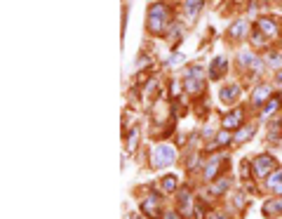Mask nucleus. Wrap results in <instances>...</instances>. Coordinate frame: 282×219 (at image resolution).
<instances>
[{
    "instance_id": "10",
    "label": "nucleus",
    "mask_w": 282,
    "mask_h": 219,
    "mask_svg": "<svg viewBox=\"0 0 282 219\" xmlns=\"http://www.w3.org/2000/svg\"><path fill=\"white\" fill-rule=\"evenodd\" d=\"M240 61L245 64V66L252 68V71H257V73L261 71V68H264V64L259 61V57H254V54H249V52H242V54H240Z\"/></svg>"
},
{
    "instance_id": "7",
    "label": "nucleus",
    "mask_w": 282,
    "mask_h": 219,
    "mask_svg": "<svg viewBox=\"0 0 282 219\" xmlns=\"http://www.w3.org/2000/svg\"><path fill=\"white\" fill-rule=\"evenodd\" d=\"M141 210L146 212L148 217L158 219V217H160V210H158V198H155V196H150V198H146V201L141 203Z\"/></svg>"
},
{
    "instance_id": "18",
    "label": "nucleus",
    "mask_w": 282,
    "mask_h": 219,
    "mask_svg": "<svg viewBox=\"0 0 282 219\" xmlns=\"http://www.w3.org/2000/svg\"><path fill=\"white\" fill-rule=\"evenodd\" d=\"M280 104H282V99L268 101V104H266V109H264V116H271V113H275V111L280 109Z\"/></svg>"
},
{
    "instance_id": "25",
    "label": "nucleus",
    "mask_w": 282,
    "mask_h": 219,
    "mask_svg": "<svg viewBox=\"0 0 282 219\" xmlns=\"http://www.w3.org/2000/svg\"><path fill=\"white\" fill-rule=\"evenodd\" d=\"M278 80H280V83H282V71H280V73H278Z\"/></svg>"
},
{
    "instance_id": "12",
    "label": "nucleus",
    "mask_w": 282,
    "mask_h": 219,
    "mask_svg": "<svg viewBox=\"0 0 282 219\" xmlns=\"http://www.w3.org/2000/svg\"><path fill=\"white\" fill-rule=\"evenodd\" d=\"M202 5H205V0H186V17L195 19L198 12L202 9Z\"/></svg>"
},
{
    "instance_id": "6",
    "label": "nucleus",
    "mask_w": 282,
    "mask_h": 219,
    "mask_svg": "<svg viewBox=\"0 0 282 219\" xmlns=\"http://www.w3.org/2000/svg\"><path fill=\"white\" fill-rule=\"evenodd\" d=\"M271 92H273V87H271V85H259L257 90H254V92H252V104H264L266 99H268V97H271Z\"/></svg>"
},
{
    "instance_id": "16",
    "label": "nucleus",
    "mask_w": 282,
    "mask_h": 219,
    "mask_svg": "<svg viewBox=\"0 0 282 219\" xmlns=\"http://www.w3.org/2000/svg\"><path fill=\"white\" fill-rule=\"evenodd\" d=\"M282 212V201H268L266 203V215H278Z\"/></svg>"
},
{
    "instance_id": "21",
    "label": "nucleus",
    "mask_w": 282,
    "mask_h": 219,
    "mask_svg": "<svg viewBox=\"0 0 282 219\" xmlns=\"http://www.w3.org/2000/svg\"><path fill=\"white\" fill-rule=\"evenodd\" d=\"M226 189H228V182H226V179H221V182L214 186V194H224Z\"/></svg>"
},
{
    "instance_id": "15",
    "label": "nucleus",
    "mask_w": 282,
    "mask_h": 219,
    "mask_svg": "<svg viewBox=\"0 0 282 219\" xmlns=\"http://www.w3.org/2000/svg\"><path fill=\"white\" fill-rule=\"evenodd\" d=\"M219 172V158H212L207 163V170H205V177L207 179H214V175Z\"/></svg>"
},
{
    "instance_id": "13",
    "label": "nucleus",
    "mask_w": 282,
    "mask_h": 219,
    "mask_svg": "<svg viewBox=\"0 0 282 219\" xmlns=\"http://www.w3.org/2000/svg\"><path fill=\"white\" fill-rule=\"evenodd\" d=\"M228 33H231V38H242V35L247 33V21H245V19L235 21V24L231 26V31H228Z\"/></svg>"
},
{
    "instance_id": "14",
    "label": "nucleus",
    "mask_w": 282,
    "mask_h": 219,
    "mask_svg": "<svg viewBox=\"0 0 282 219\" xmlns=\"http://www.w3.org/2000/svg\"><path fill=\"white\" fill-rule=\"evenodd\" d=\"M186 90L188 92H200L202 90V80L200 78H186Z\"/></svg>"
},
{
    "instance_id": "3",
    "label": "nucleus",
    "mask_w": 282,
    "mask_h": 219,
    "mask_svg": "<svg viewBox=\"0 0 282 219\" xmlns=\"http://www.w3.org/2000/svg\"><path fill=\"white\" fill-rule=\"evenodd\" d=\"M273 168H275L273 156H257V158H254V175H257V177L271 175V170Z\"/></svg>"
},
{
    "instance_id": "23",
    "label": "nucleus",
    "mask_w": 282,
    "mask_h": 219,
    "mask_svg": "<svg viewBox=\"0 0 282 219\" xmlns=\"http://www.w3.org/2000/svg\"><path fill=\"white\" fill-rule=\"evenodd\" d=\"M165 219H179V215H176V212H169V215H167Z\"/></svg>"
},
{
    "instance_id": "20",
    "label": "nucleus",
    "mask_w": 282,
    "mask_h": 219,
    "mask_svg": "<svg viewBox=\"0 0 282 219\" xmlns=\"http://www.w3.org/2000/svg\"><path fill=\"white\" fill-rule=\"evenodd\" d=\"M228 139H231V135H228V132H221V135H219V137H216V146H224V144L226 142H228Z\"/></svg>"
},
{
    "instance_id": "9",
    "label": "nucleus",
    "mask_w": 282,
    "mask_h": 219,
    "mask_svg": "<svg viewBox=\"0 0 282 219\" xmlns=\"http://www.w3.org/2000/svg\"><path fill=\"white\" fill-rule=\"evenodd\" d=\"M266 186H268V189H271L273 194H282V170H275L273 175L268 177Z\"/></svg>"
},
{
    "instance_id": "17",
    "label": "nucleus",
    "mask_w": 282,
    "mask_h": 219,
    "mask_svg": "<svg viewBox=\"0 0 282 219\" xmlns=\"http://www.w3.org/2000/svg\"><path fill=\"white\" fill-rule=\"evenodd\" d=\"M254 135V127H242L240 130V135L235 137V144H242V142H247L249 137Z\"/></svg>"
},
{
    "instance_id": "1",
    "label": "nucleus",
    "mask_w": 282,
    "mask_h": 219,
    "mask_svg": "<svg viewBox=\"0 0 282 219\" xmlns=\"http://www.w3.org/2000/svg\"><path fill=\"white\" fill-rule=\"evenodd\" d=\"M167 24H169V9H167V5H162V2L150 5V9H148V31L150 33L160 35L167 28Z\"/></svg>"
},
{
    "instance_id": "8",
    "label": "nucleus",
    "mask_w": 282,
    "mask_h": 219,
    "mask_svg": "<svg viewBox=\"0 0 282 219\" xmlns=\"http://www.w3.org/2000/svg\"><path fill=\"white\" fill-rule=\"evenodd\" d=\"M240 99V87L238 85H228V87H224L221 90V101L224 104H233V101Z\"/></svg>"
},
{
    "instance_id": "5",
    "label": "nucleus",
    "mask_w": 282,
    "mask_h": 219,
    "mask_svg": "<svg viewBox=\"0 0 282 219\" xmlns=\"http://www.w3.org/2000/svg\"><path fill=\"white\" fill-rule=\"evenodd\" d=\"M226 68H228V61H226V57H216L214 61H212V66H209V78H224L226 76Z\"/></svg>"
},
{
    "instance_id": "2",
    "label": "nucleus",
    "mask_w": 282,
    "mask_h": 219,
    "mask_svg": "<svg viewBox=\"0 0 282 219\" xmlns=\"http://www.w3.org/2000/svg\"><path fill=\"white\" fill-rule=\"evenodd\" d=\"M176 158V151L169 146V144H160L153 149V156H150V163H153V168L160 170V168H167V165H172Z\"/></svg>"
},
{
    "instance_id": "22",
    "label": "nucleus",
    "mask_w": 282,
    "mask_h": 219,
    "mask_svg": "<svg viewBox=\"0 0 282 219\" xmlns=\"http://www.w3.org/2000/svg\"><path fill=\"white\" fill-rule=\"evenodd\" d=\"M268 64H271V66H278V64H280V54H268Z\"/></svg>"
},
{
    "instance_id": "11",
    "label": "nucleus",
    "mask_w": 282,
    "mask_h": 219,
    "mask_svg": "<svg viewBox=\"0 0 282 219\" xmlns=\"http://www.w3.org/2000/svg\"><path fill=\"white\" fill-rule=\"evenodd\" d=\"M242 125V111H233L224 118V130H233V127Z\"/></svg>"
},
{
    "instance_id": "4",
    "label": "nucleus",
    "mask_w": 282,
    "mask_h": 219,
    "mask_svg": "<svg viewBox=\"0 0 282 219\" xmlns=\"http://www.w3.org/2000/svg\"><path fill=\"white\" fill-rule=\"evenodd\" d=\"M257 28L266 35V38H278V35H280V28H278V24H275L271 17L259 19V21H257Z\"/></svg>"
},
{
    "instance_id": "19",
    "label": "nucleus",
    "mask_w": 282,
    "mask_h": 219,
    "mask_svg": "<svg viewBox=\"0 0 282 219\" xmlns=\"http://www.w3.org/2000/svg\"><path fill=\"white\" fill-rule=\"evenodd\" d=\"M162 189H165V191H174V189H176V177L169 175V177L162 179Z\"/></svg>"
},
{
    "instance_id": "24",
    "label": "nucleus",
    "mask_w": 282,
    "mask_h": 219,
    "mask_svg": "<svg viewBox=\"0 0 282 219\" xmlns=\"http://www.w3.org/2000/svg\"><path fill=\"white\" fill-rule=\"evenodd\" d=\"M209 219H226V217H224V215H212Z\"/></svg>"
}]
</instances>
